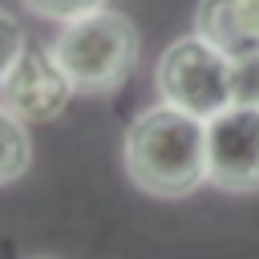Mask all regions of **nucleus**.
<instances>
[{"instance_id":"obj_1","label":"nucleus","mask_w":259,"mask_h":259,"mask_svg":"<svg viewBox=\"0 0 259 259\" xmlns=\"http://www.w3.org/2000/svg\"><path fill=\"white\" fill-rule=\"evenodd\" d=\"M121 158L138 190L154 198H186L206 182V121L162 101L134 117Z\"/></svg>"},{"instance_id":"obj_2","label":"nucleus","mask_w":259,"mask_h":259,"mask_svg":"<svg viewBox=\"0 0 259 259\" xmlns=\"http://www.w3.org/2000/svg\"><path fill=\"white\" fill-rule=\"evenodd\" d=\"M73 93L101 97L113 93L138 65V28L125 12L97 8L81 20H69L49 45Z\"/></svg>"},{"instance_id":"obj_3","label":"nucleus","mask_w":259,"mask_h":259,"mask_svg":"<svg viewBox=\"0 0 259 259\" xmlns=\"http://www.w3.org/2000/svg\"><path fill=\"white\" fill-rule=\"evenodd\" d=\"M158 93L202 121L235 105V61L202 36L174 40L158 61Z\"/></svg>"},{"instance_id":"obj_4","label":"nucleus","mask_w":259,"mask_h":259,"mask_svg":"<svg viewBox=\"0 0 259 259\" xmlns=\"http://www.w3.org/2000/svg\"><path fill=\"white\" fill-rule=\"evenodd\" d=\"M206 182L227 194L259 190V105H227L206 121Z\"/></svg>"},{"instance_id":"obj_5","label":"nucleus","mask_w":259,"mask_h":259,"mask_svg":"<svg viewBox=\"0 0 259 259\" xmlns=\"http://www.w3.org/2000/svg\"><path fill=\"white\" fill-rule=\"evenodd\" d=\"M73 85L61 73L53 49H24L20 61L12 65L8 81L0 85V101L20 117V121H53L69 105Z\"/></svg>"},{"instance_id":"obj_6","label":"nucleus","mask_w":259,"mask_h":259,"mask_svg":"<svg viewBox=\"0 0 259 259\" xmlns=\"http://www.w3.org/2000/svg\"><path fill=\"white\" fill-rule=\"evenodd\" d=\"M194 28L231 61L259 53V0H198Z\"/></svg>"},{"instance_id":"obj_7","label":"nucleus","mask_w":259,"mask_h":259,"mask_svg":"<svg viewBox=\"0 0 259 259\" xmlns=\"http://www.w3.org/2000/svg\"><path fill=\"white\" fill-rule=\"evenodd\" d=\"M32 166V138L28 121H20L4 101H0V186L16 182Z\"/></svg>"},{"instance_id":"obj_8","label":"nucleus","mask_w":259,"mask_h":259,"mask_svg":"<svg viewBox=\"0 0 259 259\" xmlns=\"http://www.w3.org/2000/svg\"><path fill=\"white\" fill-rule=\"evenodd\" d=\"M105 4H109V0H24V8H32V12L45 16V20H61V24L81 20V16H89V12L105 8Z\"/></svg>"},{"instance_id":"obj_9","label":"nucleus","mask_w":259,"mask_h":259,"mask_svg":"<svg viewBox=\"0 0 259 259\" xmlns=\"http://www.w3.org/2000/svg\"><path fill=\"white\" fill-rule=\"evenodd\" d=\"M24 49H28V45H24V28H20V20H16L12 12L0 8V85L8 81V73H12V65L20 61Z\"/></svg>"},{"instance_id":"obj_10","label":"nucleus","mask_w":259,"mask_h":259,"mask_svg":"<svg viewBox=\"0 0 259 259\" xmlns=\"http://www.w3.org/2000/svg\"><path fill=\"white\" fill-rule=\"evenodd\" d=\"M235 105H259V53L235 61Z\"/></svg>"}]
</instances>
